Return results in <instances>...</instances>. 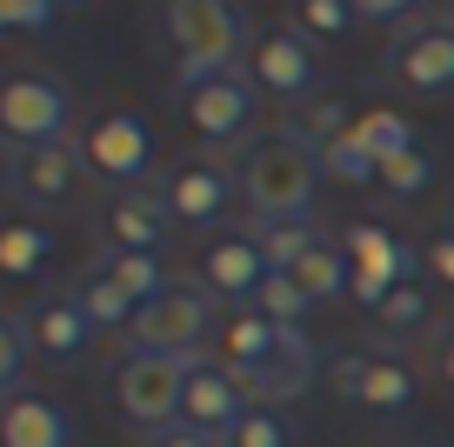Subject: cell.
Here are the masks:
<instances>
[{"label": "cell", "instance_id": "44dd1931", "mask_svg": "<svg viewBox=\"0 0 454 447\" xmlns=\"http://www.w3.org/2000/svg\"><path fill=\"white\" fill-rule=\"evenodd\" d=\"M94 267H100V274H107L121 294H134L141 308H147V301H154V294L174 280L168 267H160V254H128V247H100V254H94Z\"/></svg>", "mask_w": 454, "mask_h": 447}, {"label": "cell", "instance_id": "cb8c5ba5", "mask_svg": "<svg viewBox=\"0 0 454 447\" xmlns=\"http://www.w3.org/2000/svg\"><path fill=\"white\" fill-rule=\"evenodd\" d=\"M374 327H381V341H408L414 327H427V287L421 280H401L381 308H374Z\"/></svg>", "mask_w": 454, "mask_h": 447}, {"label": "cell", "instance_id": "277c9868", "mask_svg": "<svg viewBox=\"0 0 454 447\" xmlns=\"http://www.w3.org/2000/svg\"><path fill=\"white\" fill-rule=\"evenodd\" d=\"M187 367L194 354H121L114 361V401H121V420L141 434H160L181 420V394H187Z\"/></svg>", "mask_w": 454, "mask_h": 447}, {"label": "cell", "instance_id": "d6986e66", "mask_svg": "<svg viewBox=\"0 0 454 447\" xmlns=\"http://www.w3.org/2000/svg\"><path fill=\"white\" fill-rule=\"evenodd\" d=\"M287 274H294V287L308 294L314 308H334L340 294H355V267H348V247H340V240H327V234L314 240V247L301 254Z\"/></svg>", "mask_w": 454, "mask_h": 447}, {"label": "cell", "instance_id": "484cf974", "mask_svg": "<svg viewBox=\"0 0 454 447\" xmlns=\"http://www.w3.org/2000/svg\"><path fill=\"white\" fill-rule=\"evenodd\" d=\"M254 308L268 314L274 327H301L314 314V301L294 287V274H268V280H261V294H254Z\"/></svg>", "mask_w": 454, "mask_h": 447}, {"label": "cell", "instance_id": "ba28073f", "mask_svg": "<svg viewBox=\"0 0 454 447\" xmlns=\"http://www.w3.org/2000/svg\"><path fill=\"white\" fill-rule=\"evenodd\" d=\"M340 247H348V267H355V301L361 308H381L401 280H414V267L427 261V247H408L395 227L381 221H348L340 227Z\"/></svg>", "mask_w": 454, "mask_h": 447}, {"label": "cell", "instance_id": "30bf717a", "mask_svg": "<svg viewBox=\"0 0 454 447\" xmlns=\"http://www.w3.org/2000/svg\"><path fill=\"white\" fill-rule=\"evenodd\" d=\"M20 314V327H27V341H34V361H47V367H81L87 361V348H94V314H87V301H81V287H54V294H41V301H27V308H14Z\"/></svg>", "mask_w": 454, "mask_h": 447}, {"label": "cell", "instance_id": "836d02e7", "mask_svg": "<svg viewBox=\"0 0 454 447\" xmlns=\"http://www.w3.org/2000/svg\"><path fill=\"white\" fill-rule=\"evenodd\" d=\"M427 274H434L441 287H454V227H448V234H434V240H427Z\"/></svg>", "mask_w": 454, "mask_h": 447}, {"label": "cell", "instance_id": "603a6c76", "mask_svg": "<svg viewBox=\"0 0 454 447\" xmlns=\"http://www.w3.org/2000/svg\"><path fill=\"white\" fill-rule=\"evenodd\" d=\"M54 254V234L47 227H34V221H7L0 227V274H34V267Z\"/></svg>", "mask_w": 454, "mask_h": 447}, {"label": "cell", "instance_id": "3957f363", "mask_svg": "<svg viewBox=\"0 0 454 447\" xmlns=\"http://www.w3.org/2000/svg\"><path fill=\"white\" fill-rule=\"evenodd\" d=\"M207 334H221V321H214V294L200 287V274L194 280L174 274L168 287L134 314L128 348L134 354H200V348H207Z\"/></svg>", "mask_w": 454, "mask_h": 447}, {"label": "cell", "instance_id": "2e32d148", "mask_svg": "<svg viewBox=\"0 0 454 447\" xmlns=\"http://www.w3.org/2000/svg\"><path fill=\"white\" fill-rule=\"evenodd\" d=\"M268 254H261V240L247 234H214L207 247H200V287L214 294V301H227V308H254L261 280H268Z\"/></svg>", "mask_w": 454, "mask_h": 447}, {"label": "cell", "instance_id": "f1b7e54d", "mask_svg": "<svg viewBox=\"0 0 454 447\" xmlns=\"http://www.w3.org/2000/svg\"><path fill=\"white\" fill-rule=\"evenodd\" d=\"M27 361H34V341H27V327H20V314H7V321H0V394H20Z\"/></svg>", "mask_w": 454, "mask_h": 447}, {"label": "cell", "instance_id": "5b68a950", "mask_svg": "<svg viewBox=\"0 0 454 447\" xmlns=\"http://www.w3.org/2000/svg\"><path fill=\"white\" fill-rule=\"evenodd\" d=\"M334 388L368 414H408L414 394H421V367L401 341H374V348L334 361Z\"/></svg>", "mask_w": 454, "mask_h": 447}, {"label": "cell", "instance_id": "5bb4252c", "mask_svg": "<svg viewBox=\"0 0 454 447\" xmlns=\"http://www.w3.org/2000/svg\"><path fill=\"white\" fill-rule=\"evenodd\" d=\"M174 107H181V121L194 127L200 140H214V147H227V140H241L247 127H254L261 87H254V74H221V81L181 87V94H174Z\"/></svg>", "mask_w": 454, "mask_h": 447}, {"label": "cell", "instance_id": "f546056e", "mask_svg": "<svg viewBox=\"0 0 454 447\" xmlns=\"http://www.w3.org/2000/svg\"><path fill=\"white\" fill-rule=\"evenodd\" d=\"M321 174H327V181H355V187H374V181H381V168H374V161L361 154L348 134H340L334 147H321Z\"/></svg>", "mask_w": 454, "mask_h": 447}, {"label": "cell", "instance_id": "9c48e42d", "mask_svg": "<svg viewBox=\"0 0 454 447\" xmlns=\"http://www.w3.org/2000/svg\"><path fill=\"white\" fill-rule=\"evenodd\" d=\"M0 174L20 208H67L81 194V140H41V147H0Z\"/></svg>", "mask_w": 454, "mask_h": 447}, {"label": "cell", "instance_id": "8fae6325", "mask_svg": "<svg viewBox=\"0 0 454 447\" xmlns=\"http://www.w3.org/2000/svg\"><path fill=\"white\" fill-rule=\"evenodd\" d=\"M81 161H87L94 181H114V187H128V194H134V181H141L147 161H154V134H147V121L134 107H107V114L87 121Z\"/></svg>", "mask_w": 454, "mask_h": 447}, {"label": "cell", "instance_id": "7c38bea8", "mask_svg": "<svg viewBox=\"0 0 454 447\" xmlns=\"http://www.w3.org/2000/svg\"><path fill=\"white\" fill-rule=\"evenodd\" d=\"M387 74L408 94H454V14H414L387 47Z\"/></svg>", "mask_w": 454, "mask_h": 447}, {"label": "cell", "instance_id": "8992f818", "mask_svg": "<svg viewBox=\"0 0 454 447\" xmlns=\"http://www.w3.org/2000/svg\"><path fill=\"white\" fill-rule=\"evenodd\" d=\"M154 194H160L174 227H214L234 208V194H241V168H227L221 154H181L160 168Z\"/></svg>", "mask_w": 454, "mask_h": 447}, {"label": "cell", "instance_id": "6da1fadb", "mask_svg": "<svg viewBox=\"0 0 454 447\" xmlns=\"http://www.w3.org/2000/svg\"><path fill=\"white\" fill-rule=\"evenodd\" d=\"M314 187H321V147L294 121L247 140V154H241L247 221H308Z\"/></svg>", "mask_w": 454, "mask_h": 447}, {"label": "cell", "instance_id": "83f0119b", "mask_svg": "<svg viewBox=\"0 0 454 447\" xmlns=\"http://www.w3.org/2000/svg\"><path fill=\"white\" fill-rule=\"evenodd\" d=\"M427 181H434V154H427V147H408V154H395L381 168V181H374V187H381L387 200H414Z\"/></svg>", "mask_w": 454, "mask_h": 447}, {"label": "cell", "instance_id": "52a82bcc", "mask_svg": "<svg viewBox=\"0 0 454 447\" xmlns=\"http://www.w3.org/2000/svg\"><path fill=\"white\" fill-rule=\"evenodd\" d=\"M67 81L41 67H14L0 81V127H7V147H41V140H67Z\"/></svg>", "mask_w": 454, "mask_h": 447}, {"label": "cell", "instance_id": "1f68e13d", "mask_svg": "<svg viewBox=\"0 0 454 447\" xmlns=\"http://www.w3.org/2000/svg\"><path fill=\"white\" fill-rule=\"evenodd\" d=\"M54 0H0V27H54Z\"/></svg>", "mask_w": 454, "mask_h": 447}, {"label": "cell", "instance_id": "d6a6232c", "mask_svg": "<svg viewBox=\"0 0 454 447\" xmlns=\"http://www.w3.org/2000/svg\"><path fill=\"white\" fill-rule=\"evenodd\" d=\"M147 447H221L214 434H200V427H187V420H174V427H160V434H141Z\"/></svg>", "mask_w": 454, "mask_h": 447}, {"label": "cell", "instance_id": "4316f807", "mask_svg": "<svg viewBox=\"0 0 454 447\" xmlns=\"http://www.w3.org/2000/svg\"><path fill=\"white\" fill-rule=\"evenodd\" d=\"M221 447H294V420H287L281 407H247L241 427L227 434Z\"/></svg>", "mask_w": 454, "mask_h": 447}, {"label": "cell", "instance_id": "ac0fdd59", "mask_svg": "<svg viewBox=\"0 0 454 447\" xmlns=\"http://www.w3.org/2000/svg\"><path fill=\"white\" fill-rule=\"evenodd\" d=\"M67 407L34 388L7 394V407H0V447H67Z\"/></svg>", "mask_w": 454, "mask_h": 447}, {"label": "cell", "instance_id": "ffe728a7", "mask_svg": "<svg viewBox=\"0 0 454 447\" xmlns=\"http://www.w3.org/2000/svg\"><path fill=\"white\" fill-rule=\"evenodd\" d=\"M348 140H355V147H361V154L374 161V168H387L395 154L421 147V140H414V127H408V114H395V107H368V114H355Z\"/></svg>", "mask_w": 454, "mask_h": 447}, {"label": "cell", "instance_id": "e0dca14e", "mask_svg": "<svg viewBox=\"0 0 454 447\" xmlns=\"http://www.w3.org/2000/svg\"><path fill=\"white\" fill-rule=\"evenodd\" d=\"M100 227H107V247H128V254H160L168 247V208H160L154 187H134V194H114L107 214H100Z\"/></svg>", "mask_w": 454, "mask_h": 447}, {"label": "cell", "instance_id": "7a4b0ae2", "mask_svg": "<svg viewBox=\"0 0 454 447\" xmlns=\"http://www.w3.org/2000/svg\"><path fill=\"white\" fill-rule=\"evenodd\" d=\"M168 41H174L181 87L221 81V74H241V54L254 47L234 0H174V7H168Z\"/></svg>", "mask_w": 454, "mask_h": 447}, {"label": "cell", "instance_id": "e575fe53", "mask_svg": "<svg viewBox=\"0 0 454 447\" xmlns=\"http://www.w3.org/2000/svg\"><path fill=\"white\" fill-rule=\"evenodd\" d=\"M427 354H434V380L454 394V321H448V327H434V348H427Z\"/></svg>", "mask_w": 454, "mask_h": 447}, {"label": "cell", "instance_id": "4fadbf2b", "mask_svg": "<svg viewBox=\"0 0 454 447\" xmlns=\"http://www.w3.org/2000/svg\"><path fill=\"white\" fill-rule=\"evenodd\" d=\"M247 74H254V87H268V94L287 100V107H301V100L321 94V54H314V41L294 27V20L254 34V47H247Z\"/></svg>", "mask_w": 454, "mask_h": 447}, {"label": "cell", "instance_id": "d4e9b609", "mask_svg": "<svg viewBox=\"0 0 454 447\" xmlns=\"http://www.w3.org/2000/svg\"><path fill=\"white\" fill-rule=\"evenodd\" d=\"M81 301H87V314H94V327H134V314H141V301L121 294L100 267H87V274H81Z\"/></svg>", "mask_w": 454, "mask_h": 447}, {"label": "cell", "instance_id": "4dcf8cb0", "mask_svg": "<svg viewBox=\"0 0 454 447\" xmlns=\"http://www.w3.org/2000/svg\"><path fill=\"white\" fill-rule=\"evenodd\" d=\"M355 7H348V0H301V7H294V27L301 34H348V27H355Z\"/></svg>", "mask_w": 454, "mask_h": 447}, {"label": "cell", "instance_id": "7402d4cb", "mask_svg": "<svg viewBox=\"0 0 454 447\" xmlns=\"http://www.w3.org/2000/svg\"><path fill=\"white\" fill-rule=\"evenodd\" d=\"M247 234L261 240V254H268L274 274H287V267L321 240V227H314V221H247Z\"/></svg>", "mask_w": 454, "mask_h": 447}, {"label": "cell", "instance_id": "9a60e30c", "mask_svg": "<svg viewBox=\"0 0 454 447\" xmlns=\"http://www.w3.org/2000/svg\"><path fill=\"white\" fill-rule=\"evenodd\" d=\"M247 388L234 380V367L221 361V354H194V367H187V394H181V420L200 434H214V441H227V434L241 427L247 414Z\"/></svg>", "mask_w": 454, "mask_h": 447}]
</instances>
